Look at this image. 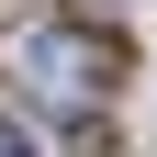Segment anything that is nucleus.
<instances>
[{
    "instance_id": "2",
    "label": "nucleus",
    "mask_w": 157,
    "mask_h": 157,
    "mask_svg": "<svg viewBox=\"0 0 157 157\" xmlns=\"http://www.w3.org/2000/svg\"><path fill=\"white\" fill-rule=\"evenodd\" d=\"M0 157H34V146H23V135H11V124H0Z\"/></svg>"
},
{
    "instance_id": "1",
    "label": "nucleus",
    "mask_w": 157,
    "mask_h": 157,
    "mask_svg": "<svg viewBox=\"0 0 157 157\" xmlns=\"http://www.w3.org/2000/svg\"><path fill=\"white\" fill-rule=\"evenodd\" d=\"M11 56H23V78L45 90V101H67V112L101 101L112 78H124V45H112V34H90V23H34Z\"/></svg>"
}]
</instances>
